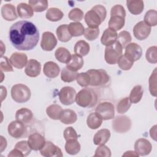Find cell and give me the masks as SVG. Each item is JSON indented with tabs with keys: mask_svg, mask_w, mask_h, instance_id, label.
I'll return each mask as SVG.
<instances>
[{
	"mask_svg": "<svg viewBox=\"0 0 157 157\" xmlns=\"http://www.w3.org/2000/svg\"><path fill=\"white\" fill-rule=\"evenodd\" d=\"M152 149V145L149 140L145 138L137 139L134 144L135 151L139 156H146L148 155Z\"/></svg>",
	"mask_w": 157,
	"mask_h": 157,
	"instance_id": "cell-15",
	"label": "cell"
},
{
	"mask_svg": "<svg viewBox=\"0 0 157 157\" xmlns=\"http://www.w3.org/2000/svg\"><path fill=\"white\" fill-rule=\"evenodd\" d=\"M1 152H2L7 147V141L6 139L4 138L3 136H1Z\"/></svg>",
	"mask_w": 157,
	"mask_h": 157,
	"instance_id": "cell-55",
	"label": "cell"
},
{
	"mask_svg": "<svg viewBox=\"0 0 157 157\" xmlns=\"http://www.w3.org/2000/svg\"><path fill=\"white\" fill-rule=\"evenodd\" d=\"M123 156H139L138 154L136 151H127L123 155Z\"/></svg>",
	"mask_w": 157,
	"mask_h": 157,
	"instance_id": "cell-56",
	"label": "cell"
},
{
	"mask_svg": "<svg viewBox=\"0 0 157 157\" xmlns=\"http://www.w3.org/2000/svg\"><path fill=\"white\" fill-rule=\"evenodd\" d=\"M76 80L77 83L82 87L88 86L90 83V77L86 72L78 73L76 77Z\"/></svg>",
	"mask_w": 157,
	"mask_h": 157,
	"instance_id": "cell-47",
	"label": "cell"
},
{
	"mask_svg": "<svg viewBox=\"0 0 157 157\" xmlns=\"http://www.w3.org/2000/svg\"><path fill=\"white\" fill-rule=\"evenodd\" d=\"M86 72L90 77V85L92 86L104 85L110 80L109 75L104 69H90Z\"/></svg>",
	"mask_w": 157,
	"mask_h": 157,
	"instance_id": "cell-6",
	"label": "cell"
},
{
	"mask_svg": "<svg viewBox=\"0 0 157 157\" xmlns=\"http://www.w3.org/2000/svg\"><path fill=\"white\" fill-rule=\"evenodd\" d=\"M142 55V50L141 47L135 42L129 43L125 47L124 55L133 62L139 60Z\"/></svg>",
	"mask_w": 157,
	"mask_h": 157,
	"instance_id": "cell-11",
	"label": "cell"
},
{
	"mask_svg": "<svg viewBox=\"0 0 157 157\" xmlns=\"http://www.w3.org/2000/svg\"><path fill=\"white\" fill-rule=\"evenodd\" d=\"M125 23V19L120 15H111L109 21V28L114 30H120L124 26Z\"/></svg>",
	"mask_w": 157,
	"mask_h": 157,
	"instance_id": "cell-28",
	"label": "cell"
},
{
	"mask_svg": "<svg viewBox=\"0 0 157 157\" xmlns=\"http://www.w3.org/2000/svg\"><path fill=\"white\" fill-rule=\"evenodd\" d=\"M117 31L109 28L104 31L101 38V42L102 45L107 47L114 44L117 40Z\"/></svg>",
	"mask_w": 157,
	"mask_h": 157,
	"instance_id": "cell-19",
	"label": "cell"
},
{
	"mask_svg": "<svg viewBox=\"0 0 157 157\" xmlns=\"http://www.w3.org/2000/svg\"><path fill=\"white\" fill-rule=\"evenodd\" d=\"M63 110L62 107L58 104H52L47 107L46 113L49 118L52 120H60Z\"/></svg>",
	"mask_w": 157,
	"mask_h": 157,
	"instance_id": "cell-32",
	"label": "cell"
},
{
	"mask_svg": "<svg viewBox=\"0 0 157 157\" xmlns=\"http://www.w3.org/2000/svg\"><path fill=\"white\" fill-rule=\"evenodd\" d=\"M56 33L59 40L63 42L69 41L72 37L68 31V25L66 24L59 26L56 29Z\"/></svg>",
	"mask_w": 157,
	"mask_h": 157,
	"instance_id": "cell-31",
	"label": "cell"
},
{
	"mask_svg": "<svg viewBox=\"0 0 157 157\" xmlns=\"http://www.w3.org/2000/svg\"><path fill=\"white\" fill-rule=\"evenodd\" d=\"M156 125H155L150 130V136L154 140H156Z\"/></svg>",
	"mask_w": 157,
	"mask_h": 157,
	"instance_id": "cell-54",
	"label": "cell"
},
{
	"mask_svg": "<svg viewBox=\"0 0 157 157\" xmlns=\"http://www.w3.org/2000/svg\"><path fill=\"white\" fill-rule=\"evenodd\" d=\"M57 45V39L55 35L49 31L42 34L40 47L45 51H52Z\"/></svg>",
	"mask_w": 157,
	"mask_h": 157,
	"instance_id": "cell-13",
	"label": "cell"
},
{
	"mask_svg": "<svg viewBox=\"0 0 157 157\" xmlns=\"http://www.w3.org/2000/svg\"><path fill=\"white\" fill-rule=\"evenodd\" d=\"M156 67L152 72L148 80L149 91L153 96H156Z\"/></svg>",
	"mask_w": 157,
	"mask_h": 157,
	"instance_id": "cell-46",
	"label": "cell"
},
{
	"mask_svg": "<svg viewBox=\"0 0 157 157\" xmlns=\"http://www.w3.org/2000/svg\"><path fill=\"white\" fill-rule=\"evenodd\" d=\"M122 50L123 48L118 41L107 46L104 52V59L106 63L109 64H115L122 55Z\"/></svg>",
	"mask_w": 157,
	"mask_h": 157,
	"instance_id": "cell-5",
	"label": "cell"
},
{
	"mask_svg": "<svg viewBox=\"0 0 157 157\" xmlns=\"http://www.w3.org/2000/svg\"><path fill=\"white\" fill-rule=\"evenodd\" d=\"M151 33V27L147 25L143 21L138 22L133 28V33L135 37L142 40L146 39Z\"/></svg>",
	"mask_w": 157,
	"mask_h": 157,
	"instance_id": "cell-12",
	"label": "cell"
},
{
	"mask_svg": "<svg viewBox=\"0 0 157 157\" xmlns=\"http://www.w3.org/2000/svg\"><path fill=\"white\" fill-rule=\"evenodd\" d=\"M118 67L123 71H128L129 70L132 66H133L134 62L130 60L128 58H127L124 55H121L118 61H117Z\"/></svg>",
	"mask_w": 157,
	"mask_h": 157,
	"instance_id": "cell-44",
	"label": "cell"
},
{
	"mask_svg": "<svg viewBox=\"0 0 157 157\" xmlns=\"http://www.w3.org/2000/svg\"><path fill=\"white\" fill-rule=\"evenodd\" d=\"M94 156H101V157H110L111 151L107 146L102 145H99L96 151Z\"/></svg>",
	"mask_w": 157,
	"mask_h": 157,
	"instance_id": "cell-50",
	"label": "cell"
},
{
	"mask_svg": "<svg viewBox=\"0 0 157 157\" xmlns=\"http://www.w3.org/2000/svg\"><path fill=\"white\" fill-rule=\"evenodd\" d=\"M96 112L98 113L104 120H109L114 118L115 109L113 105L110 102H100L95 109Z\"/></svg>",
	"mask_w": 157,
	"mask_h": 157,
	"instance_id": "cell-8",
	"label": "cell"
},
{
	"mask_svg": "<svg viewBox=\"0 0 157 157\" xmlns=\"http://www.w3.org/2000/svg\"><path fill=\"white\" fill-rule=\"evenodd\" d=\"M65 150L69 155H76L80 150V144L77 139L67 140L65 144Z\"/></svg>",
	"mask_w": 157,
	"mask_h": 157,
	"instance_id": "cell-34",
	"label": "cell"
},
{
	"mask_svg": "<svg viewBox=\"0 0 157 157\" xmlns=\"http://www.w3.org/2000/svg\"><path fill=\"white\" fill-rule=\"evenodd\" d=\"M63 136L64 137V139L66 140H70V139H78V135L75 131V130L71 126L66 128L64 132H63Z\"/></svg>",
	"mask_w": 157,
	"mask_h": 157,
	"instance_id": "cell-52",
	"label": "cell"
},
{
	"mask_svg": "<svg viewBox=\"0 0 157 157\" xmlns=\"http://www.w3.org/2000/svg\"><path fill=\"white\" fill-rule=\"evenodd\" d=\"M77 120V115L76 113L71 109L63 110L60 121L66 124H69L74 123Z\"/></svg>",
	"mask_w": 157,
	"mask_h": 157,
	"instance_id": "cell-30",
	"label": "cell"
},
{
	"mask_svg": "<svg viewBox=\"0 0 157 157\" xmlns=\"http://www.w3.org/2000/svg\"><path fill=\"white\" fill-rule=\"evenodd\" d=\"M144 93V90L141 85H137L133 87L131 90L129 99L131 103L137 104L142 99Z\"/></svg>",
	"mask_w": 157,
	"mask_h": 157,
	"instance_id": "cell-35",
	"label": "cell"
},
{
	"mask_svg": "<svg viewBox=\"0 0 157 157\" xmlns=\"http://www.w3.org/2000/svg\"><path fill=\"white\" fill-rule=\"evenodd\" d=\"M1 15L7 21H13L18 18L15 7L11 4H6L2 6Z\"/></svg>",
	"mask_w": 157,
	"mask_h": 157,
	"instance_id": "cell-20",
	"label": "cell"
},
{
	"mask_svg": "<svg viewBox=\"0 0 157 157\" xmlns=\"http://www.w3.org/2000/svg\"><path fill=\"white\" fill-rule=\"evenodd\" d=\"M127 7L132 15H139L144 10V1L141 0H128L126 1Z\"/></svg>",
	"mask_w": 157,
	"mask_h": 157,
	"instance_id": "cell-23",
	"label": "cell"
},
{
	"mask_svg": "<svg viewBox=\"0 0 157 157\" xmlns=\"http://www.w3.org/2000/svg\"><path fill=\"white\" fill-rule=\"evenodd\" d=\"M17 10L18 16L24 19L31 18L34 15V10L32 7L26 3L21 2L17 5Z\"/></svg>",
	"mask_w": 157,
	"mask_h": 157,
	"instance_id": "cell-24",
	"label": "cell"
},
{
	"mask_svg": "<svg viewBox=\"0 0 157 157\" xmlns=\"http://www.w3.org/2000/svg\"><path fill=\"white\" fill-rule=\"evenodd\" d=\"M44 74L49 78L56 77L60 72L59 66L53 61H48L44 65Z\"/></svg>",
	"mask_w": 157,
	"mask_h": 157,
	"instance_id": "cell-21",
	"label": "cell"
},
{
	"mask_svg": "<svg viewBox=\"0 0 157 157\" xmlns=\"http://www.w3.org/2000/svg\"><path fill=\"white\" fill-rule=\"evenodd\" d=\"M76 91L71 86H64L59 92L60 102L66 105H71L75 101Z\"/></svg>",
	"mask_w": 157,
	"mask_h": 157,
	"instance_id": "cell-9",
	"label": "cell"
},
{
	"mask_svg": "<svg viewBox=\"0 0 157 157\" xmlns=\"http://www.w3.org/2000/svg\"><path fill=\"white\" fill-rule=\"evenodd\" d=\"M41 71V64L36 59H29L25 69V74L30 77H37Z\"/></svg>",
	"mask_w": 157,
	"mask_h": 157,
	"instance_id": "cell-18",
	"label": "cell"
},
{
	"mask_svg": "<svg viewBox=\"0 0 157 157\" xmlns=\"http://www.w3.org/2000/svg\"><path fill=\"white\" fill-rule=\"evenodd\" d=\"M40 152L42 156L45 157H62L63 156L61 150L50 141L45 142L44 146L40 150Z\"/></svg>",
	"mask_w": 157,
	"mask_h": 157,
	"instance_id": "cell-14",
	"label": "cell"
},
{
	"mask_svg": "<svg viewBox=\"0 0 157 157\" xmlns=\"http://www.w3.org/2000/svg\"><path fill=\"white\" fill-rule=\"evenodd\" d=\"M28 3L36 12H42L48 8V1L46 0H30L28 1Z\"/></svg>",
	"mask_w": 157,
	"mask_h": 157,
	"instance_id": "cell-40",
	"label": "cell"
},
{
	"mask_svg": "<svg viewBox=\"0 0 157 157\" xmlns=\"http://www.w3.org/2000/svg\"><path fill=\"white\" fill-rule=\"evenodd\" d=\"M107 10L104 6L98 4L91 8L85 15V21L88 28H97L106 18Z\"/></svg>",
	"mask_w": 157,
	"mask_h": 157,
	"instance_id": "cell-2",
	"label": "cell"
},
{
	"mask_svg": "<svg viewBox=\"0 0 157 157\" xmlns=\"http://www.w3.org/2000/svg\"><path fill=\"white\" fill-rule=\"evenodd\" d=\"M33 117L32 111L27 108H21L18 109L15 113L16 120L23 123H29Z\"/></svg>",
	"mask_w": 157,
	"mask_h": 157,
	"instance_id": "cell-25",
	"label": "cell"
},
{
	"mask_svg": "<svg viewBox=\"0 0 157 157\" xmlns=\"http://www.w3.org/2000/svg\"><path fill=\"white\" fill-rule=\"evenodd\" d=\"M31 96L30 89L25 85L21 83L16 84L11 88V97L16 102H26L30 99Z\"/></svg>",
	"mask_w": 157,
	"mask_h": 157,
	"instance_id": "cell-4",
	"label": "cell"
},
{
	"mask_svg": "<svg viewBox=\"0 0 157 157\" xmlns=\"http://www.w3.org/2000/svg\"><path fill=\"white\" fill-rule=\"evenodd\" d=\"M0 69L2 72H12L13 71L9 59L7 56L1 57Z\"/></svg>",
	"mask_w": 157,
	"mask_h": 157,
	"instance_id": "cell-51",
	"label": "cell"
},
{
	"mask_svg": "<svg viewBox=\"0 0 157 157\" xmlns=\"http://www.w3.org/2000/svg\"><path fill=\"white\" fill-rule=\"evenodd\" d=\"M75 102L80 107L91 108L96 104L98 96L91 88H83L77 93Z\"/></svg>",
	"mask_w": 157,
	"mask_h": 157,
	"instance_id": "cell-3",
	"label": "cell"
},
{
	"mask_svg": "<svg viewBox=\"0 0 157 157\" xmlns=\"http://www.w3.org/2000/svg\"><path fill=\"white\" fill-rule=\"evenodd\" d=\"M131 105V102L130 101L129 98L126 97L121 99L118 103L117 105V110L118 113L123 114L126 113L130 108Z\"/></svg>",
	"mask_w": 157,
	"mask_h": 157,
	"instance_id": "cell-41",
	"label": "cell"
},
{
	"mask_svg": "<svg viewBox=\"0 0 157 157\" xmlns=\"http://www.w3.org/2000/svg\"><path fill=\"white\" fill-rule=\"evenodd\" d=\"M45 16L47 19L51 21H58L63 18L64 14L60 9L51 7L47 10Z\"/></svg>",
	"mask_w": 157,
	"mask_h": 157,
	"instance_id": "cell-37",
	"label": "cell"
},
{
	"mask_svg": "<svg viewBox=\"0 0 157 157\" xmlns=\"http://www.w3.org/2000/svg\"><path fill=\"white\" fill-rule=\"evenodd\" d=\"M132 37L130 33L126 31H123L120 32L117 36V40L122 48H125L131 41Z\"/></svg>",
	"mask_w": 157,
	"mask_h": 157,
	"instance_id": "cell-42",
	"label": "cell"
},
{
	"mask_svg": "<svg viewBox=\"0 0 157 157\" xmlns=\"http://www.w3.org/2000/svg\"><path fill=\"white\" fill-rule=\"evenodd\" d=\"M11 64L17 69L23 68L28 63L27 55L23 53H13L9 58Z\"/></svg>",
	"mask_w": 157,
	"mask_h": 157,
	"instance_id": "cell-17",
	"label": "cell"
},
{
	"mask_svg": "<svg viewBox=\"0 0 157 157\" xmlns=\"http://www.w3.org/2000/svg\"><path fill=\"white\" fill-rule=\"evenodd\" d=\"M110 137V131L107 129H101L94 134L93 142L96 145H102L107 142Z\"/></svg>",
	"mask_w": 157,
	"mask_h": 157,
	"instance_id": "cell-22",
	"label": "cell"
},
{
	"mask_svg": "<svg viewBox=\"0 0 157 157\" xmlns=\"http://www.w3.org/2000/svg\"><path fill=\"white\" fill-rule=\"evenodd\" d=\"M68 31L72 36H81L84 33L85 28L80 22H71L68 25Z\"/></svg>",
	"mask_w": 157,
	"mask_h": 157,
	"instance_id": "cell-36",
	"label": "cell"
},
{
	"mask_svg": "<svg viewBox=\"0 0 157 157\" xmlns=\"http://www.w3.org/2000/svg\"><path fill=\"white\" fill-rule=\"evenodd\" d=\"M83 12L78 8L72 9L68 14V17L70 20L78 22L83 18Z\"/></svg>",
	"mask_w": 157,
	"mask_h": 157,
	"instance_id": "cell-49",
	"label": "cell"
},
{
	"mask_svg": "<svg viewBox=\"0 0 157 157\" xmlns=\"http://www.w3.org/2000/svg\"><path fill=\"white\" fill-rule=\"evenodd\" d=\"M113 129L118 133H125L131 128V121L125 115L115 117L112 123Z\"/></svg>",
	"mask_w": 157,
	"mask_h": 157,
	"instance_id": "cell-7",
	"label": "cell"
},
{
	"mask_svg": "<svg viewBox=\"0 0 157 157\" xmlns=\"http://www.w3.org/2000/svg\"><path fill=\"white\" fill-rule=\"evenodd\" d=\"M99 33L100 31H99V28H86V29H85L83 35L87 40H94L98 37Z\"/></svg>",
	"mask_w": 157,
	"mask_h": 157,
	"instance_id": "cell-48",
	"label": "cell"
},
{
	"mask_svg": "<svg viewBox=\"0 0 157 157\" xmlns=\"http://www.w3.org/2000/svg\"><path fill=\"white\" fill-rule=\"evenodd\" d=\"M120 15L124 18H125L126 16V11L124 9V7L120 4H117L113 6L110 10V16L111 15Z\"/></svg>",
	"mask_w": 157,
	"mask_h": 157,
	"instance_id": "cell-53",
	"label": "cell"
},
{
	"mask_svg": "<svg viewBox=\"0 0 157 157\" xmlns=\"http://www.w3.org/2000/svg\"><path fill=\"white\" fill-rule=\"evenodd\" d=\"M28 142L30 148L35 151L40 150L45 144V140L43 136L38 132L31 134L28 137Z\"/></svg>",
	"mask_w": 157,
	"mask_h": 157,
	"instance_id": "cell-16",
	"label": "cell"
},
{
	"mask_svg": "<svg viewBox=\"0 0 157 157\" xmlns=\"http://www.w3.org/2000/svg\"><path fill=\"white\" fill-rule=\"evenodd\" d=\"M77 74L78 73L77 72L73 71L67 67H65L61 72V79L64 82H72L76 80Z\"/></svg>",
	"mask_w": 157,
	"mask_h": 157,
	"instance_id": "cell-38",
	"label": "cell"
},
{
	"mask_svg": "<svg viewBox=\"0 0 157 157\" xmlns=\"http://www.w3.org/2000/svg\"><path fill=\"white\" fill-rule=\"evenodd\" d=\"M89 52L90 45L86 41L80 40L75 43L74 46L75 54L80 56H85L88 54Z\"/></svg>",
	"mask_w": 157,
	"mask_h": 157,
	"instance_id": "cell-33",
	"label": "cell"
},
{
	"mask_svg": "<svg viewBox=\"0 0 157 157\" xmlns=\"http://www.w3.org/2000/svg\"><path fill=\"white\" fill-rule=\"evenodd\" d=\"M84 61L82 56L76 54H73L71 60L66 64V67L75 72L80 70L83 66Z\"/></svg>",
	"mask_w": 157,
	"mask_h": 157,
	"instance_id": "cell-27",
	"label": "cell"
},
{
	"mask_svg": "<svg viewBox=\"0 0 157 157\" xmlns=\"http://www.w3.org/2000/svg\"><path fill=\"white\" fill-rule=\"evenodd\" d=\"M9 40L18 50H33L39 40V33L37 27L26 20L18 21L9 29Z\"/></svg>",
	"mask_w": 157,
	"mask_h": 157,
	"instance_id": "cell-1",
	"label": "cell"
},
{
	"mask_svg": "<svg viewBox=\"0 0 157 157\" xmlns=\"http://www.w3.org/2000/svg\"><path fill=\"white\" fill-rule=\"evenodd\" d=\"M147 25L155 26L157 25V12L155 10L150 9L148 10L144 16V21Z\"/></svg>",
	"mask_w": 157,
	"mask_h": 157,
	"instance_id": "cell-39",
	"label": "cell"
},
{
	"mask_svg": "<svg viewBox=\"0 0 157 157\" xmlns=\"http://www.w3.org/2000/svg\"><path fill=\"white\" fill-rule=\"evenodd\" d=\"M55 56L59 62L67 64L71 60L72 55L67 48L64 47H59L55 52Z\"/></svg>",
	"mask_w": 157,
	"mask_h": 157,
	"instance_id": "cell-29",
	"label": "cell"
},
{
	"mask_svg": "<svg viewBox=\"0 0 157 157\" xmlns=\"http://www.w3.org/2000/svg\"><path fill=\"white\" fill-rule=\"evenodd\" d=\"M7 131L11 137L16 139H19L21 138L24 135L26 128L23 123L18 120H15L12 121L9 124L7 127Z\"/></svg>",
	"mask_w": 157,
	"mask_h": 157,
	"instance_id": "cell-10",
	"label": "cell"
},
{
	"mask_svg": "<svg viewBox=\"0 0 157 157\" xmlns=\"http://www.w3.org/2000/svg\"><path fill=\"white\" fill-rule=\"evenodd\" d=\"M145 58L148 62L152 64L157 63V47L156 46L150 47L145 54Z\"/></svg>",
	"mask_w": 157,
	"mask_h": 157,
	"instance_id": "cell-45",
	"label": "cell"
},
{
	"mask_svg": "<svg viewBox=\"0 0 157 157\" xmlns=\"http://www.w3.org/2000/svg\"><path fill=\"white\" fill-rule=\"evenodd\" d=\"M102 123V117L97 112L91 113L87 117L86 124L91 129H96L100 127Z\"/></svg>",
	"mask_w": 157,
	"mask_h": 157,
	"instance_id": "cell-26",
	"label": "cell"
},
{
	"mask_svg": "<svg viewBox=\"0 0 157 157\" xmlns=\"http://www.w3.org/2000/svg\"><path fill=\"white\" fill-rule=\"evenodd\" d=\"M14 148L18 150L23 155V156H28L31 153L32 150L29 146L28 141L26 140H21L17 142L15 144Z\"/></svg>",
	"mask_w": 157,
	"mask_h": 157,
	"instance_id": "cell-43",
	"label": "cell"
}]
</instances>
